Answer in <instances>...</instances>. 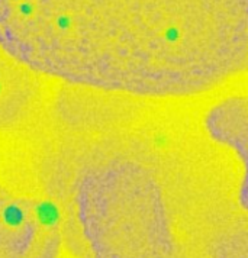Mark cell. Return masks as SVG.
Masks as SVG:
<instances>
[{"instance_id": "6da1fadb", "label": "cell", "mask_w": 248, "mask_h": 258, "mask_svg": "<svg viewBox=\"0 0 248 258\" xmlns=\"http://www.w3.org/2000/svg\"><path fill=\"white\" fill-rule=\"evenodd\" d=\"M35 218L44 228L57 226L61 221V211L52 200H41L35 206Z\"/></svg>"}, {"instance_id": "7a4b0ae2", "label": "cell", "mask_w": 248, "mask_h": 258, "mask_svg": "<svg viewBox=\"0 0 248 258\" xmlns=\"http://www.w3.org/2000/svg\"><path fill=\"white\" fill-rule=\"evenodd\" d=\"M2 221L6 226L9 228H19L24 225L25 215L24 211L15 205V203H9L3 211H2Z\"/></svg>"}]
</instances>
